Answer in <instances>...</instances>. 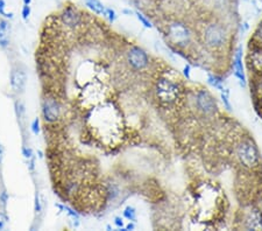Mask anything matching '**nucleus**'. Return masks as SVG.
Returning <instances> with one entry per match:
<instances>
[{
    "mask_svg": "<svg viewBox=\"0 0 262 231\" xmlns=\"http://www.w3.org/2000/svg\"><path fill=\"white\" fill-rule=\"evenodd\" d=\"M237 158L245 168H257L260 165V152L258 146L251 139H244L237 145Z\"/></svg>",
    "mask_w": 262,
    "mask_h": 231,
    "instance_id": "1",
    "label": "nucleus"
},
{
    "mask_svg": "<svg viewBox=\"0 0 262 231\" xmlns=\"http://www.w3.org/2000/svg\"><path fill=\"white\" fill-rule=\"evenodd\" d=\"M228 34L226 28L220 22L207 23L203 31V41L212 49H219L226 45Z\"/></svg>",
    "mask_w": 262,
    "mask_h": 231,
    "instance_id": "2",
    "label": "nucleus"
},
{
    "mask_svg": "<svg viewBox=\"0 0 262 231\" xmlns=\"http://www.w3.org/2000/svg\"><path fill=\"white\" fill-rule=\"evenodd\" d=\"M155 93L157 99L160 100L162 104L170 105L177 102L180 97V88L176 83H174L169 78H161L157 79L155 84Z\"/></svg>",
    "mask_w": 262,
    "mask_h": 231,
    "instance_id": "3",
    "label": "nucleus"
},
{
    "mask_svg": "<svg viewBox=\"0 0 262 231\" xmlns=\"http://www.w3.org/2000/svg\"><path fill=\"white\" fill-rule=\"evenodd\" d=\"M167 36L171 43L180 47H184L190 42L191 32L186 23L176 20V21L170 22L167 26Z\"/></svg>",
    "mask_w": 262,
    "mask_h": 231,
    "instance_id": "4",
    "label": "nucleus"
},
{
    "mask_svg": "<svg viewBox=\"0 0 262 231\" xmlns=\"http://www.w3.org/2000/svg\"><path fill=\"white\" fill-rule=\"evenodd\" d=\"M59 21L68 29H77L84 23V13L73 5L65 6L59 14Z\"/></svg>",
    "mask_w": 262,
    "mask_h": 231,
    "instance_id": "5",
    "label": "nucleus"
},
{
    "mask_svg": "<svg viewBox=\"0 0 262 231\" xmlns=\"http://www.w3.org/2000/svg\"><path fill=\"white\" fill-rule=\"evenodd\" d=\"M126 61L133 70L141 72L149 66V56L141 47L134 46L127 50Z\"/></svg>",
    "mask_w": 262,
    "mask_h": 231,
    "instance_id": "6",
    "label": "nucleus"
},
{
    "mask_svg": "<svg viewBox=\"0 0 262 231\" xmlns=\"http://www.w3.org/2000/svg\"><path fill=\"white\" fill-rule=\"evenodd\" d=\"M62 115V105L54 96H46L42 100V116L46 123L54 124Z\"/></svg>",
    "mask_w": 262,
    "mask_h": 231,
    "instance_id": "7",
    "label": "nucleus"
},
{
    "mask_svg": "<svg viewBox=\"0 0 262 231\" xmlns=\"http://www.w3.org/2000/svg\"><path fill=\"white\" fill-rule=\"evenodd\" d=\"M196 106L205 116H212L216 113L218 106L214 97L205 89L198 90L196 93Z\"/></svg>",
    "mask_w": 262,
    "mask_h": 231,
    "instance_id": "8",
    "label": "nucleus"
},
{
    "mask_svg": "<svg viewBox=\"0 0 262 231\" xmlns=\"http://www.w3.org/2000/svg\"><path fill=\"white\" fill-rule=\"evenodd\" d=\"M247 67L253 74L262 73V45L255 42L254 40L248 45Z\"/></svg>",
    "mask_w": 262,
    "mask_h": 231,
    "instance_id": "9",
    "label": "nucleus"
},
{
    "mask_svg": "<svg viewBox=\"0 0 262 231\" xmlns=\"http://www.w3.org/2000/svg\"><path fill=\"white\" fill-rule=\"evenodd\" d=\"M9 83H11V88L15 93H22L25 91L27 84V75L25 70L19 68H13L9 75Z\"/></svg>",
    "mask_w": 262,
    "mask_h": 231,
    "instance_id": "10",
    "label": "nucleus"
},
{
    "mask_svg": "<svg viewBox=\"0 0 262 231\" xmlns=\"http://www.w3.org/2000/svg\"><path fill=\"white\" fill-rule=\"evenodd\" d=\"M244 228L247 230H262V213L257 208H252L246 216Z\"/></svg>",
    "mask_w": 262,
    "mask_h": 231,
    "instance_id": "11",
    "label": "nucleus"
},
{
    "mask_svg": "<svg viewBox=\"0 0 262 231\" xmlns=\"http://www.w3.org/2000/svg\"><path fill=\"white\" fill-rule=\"evenodd\" d=\"M233 66H234V69H236V72H234V75H236V77L239 78L241 85H245V81H246V79H245V74H244L243 48H241V47L238 48L236 55H234Z\"/></svg>",
    "mask_w": 262,
    "mask_h": 231,
    "instance_id": "12",
    "label": "nucleus"
},
{
    "mask_svg": "<svg viewBox=\"0 0 262 231\" xmlns=\"http://www.w3.org/2000/svg\"><path fill=\"white\" fill-rule=\"evenodd\" d=\"M9 35H11V25L7 20H0V47L7 48L9 46Z\"/></svg>",
    "mask_w": 262,
    "mask_h": 231,
    "instance_id": "13",
    "label": "nucleus"
},
{
    "mask_svg": "<svg viewBox=\"0 0 262 231\" xmlns=\"http://www.w3.org/2000/svg\"><path fill=\"white\" fill-rule=\"evenodd\" d=\"M85 2H86L87 7H89L90 9H92L93 13H96V14H99V15L100 14L105 15L106 7L99 1V0H85Z\"/></svg>",
    "mask_w": 262,
    "mask_h": 231,
    "instance_id": "14",
    "label": "nucleus"
},
{
    "mask_svg": "<svg viewBox=\"0 0 262 231\" xmlns=\"http://www.w3.org/2000/svg\"><path fill=\"white\" fill-rule=\"evenodd\" d=\"M42 201H43V197L40 195L39 192H36L35 194V202H34V212L36 215H40V214L42 213Z\"/></svg>",
    "mask_w": 262,
    "mask_h": 231,
    "instance_id": "15",
    "label": "nucleus"
},
{
    "mask_svg": "<svg viewBox=\"0 0 262 231\" xmlns=\"http://www.w3.org/2000/svg\"><path fill=\"white\" fill-rule=\"evenodd\" d=\"M124 216L126 217L127 220L130 221H136V212L135 209L133 208V207H127V208H125V210H124Z\"/></svg>",
    "mask_w": 262,
    "mask_h": 231,
    "instance_id": "16",
    "label": "nucleus"
},
{
    "mask_svg": "<svg viewBox=\"0 0 262 231\" xmlns=\"http://www.w3.org/2000/svg\"><path fill=\"white\" fill-rule=\"evenodd\" d=\"M253 40L255 42H258V43H260V45H262V20L260 21V23L258 25L257 29H255Z\"/></svg>",
    "mask_w": 262,
    "mask_h": 231,
    "instance_id": "17",
    "label": "nucleus"
},
{
    "mask_svg": "<svg viewBox=\"0 0 262 231\" xmlns=\"http://www.w3.org/2000/svg\"><path fill=\"white\" fill-rule=\"evenodd\" d=\"M135 14H136V18L139 19V21H140L141 23H142V25L144 26V27H146V28H152V23H150L149 20L147 19L146 16H144V15L142 14V13L136 12Z\"/></svg>",
    "mask_w": 262,
    "mask_h": 231,
    "instance_id": "18",
    "label": "nucleus"
},
{
    "mask_svg": "<svg viewBox=\"0 0 262 231\" xmlns=\"http://www.w3.org/2000/svg\"><path fill=\"white\" fill-rule=\"evenodd\" d=\"M0 15L5 16V18H7V19H12L13 18L12 13L6 12V2H5V0H0Z\"/></svg>",
    "mask_w": 262,
    "mask_h": 231,
    "instance_id": "19",
    "label": "nucleus"
},
{
    "mask_svg": "<svg viewBox=\"0 0 262 231\" xmlns=\"http://www.w3.org/2000/svg\"><path fill=\"white\" fill-rule=\"evenodd\" d=\"M22 154H23V156H25V159L27 160V161H28L29 159H32L33 156H34V153H33V150L31 149V147H28V146L22 147Z\"/></svg>",
    "mask_w": 262,
    "mask_h": 231,
    "instance_id": "20",
    "label": "nucleus"
},
{
    "mask_svg": "<svg viewBox=\"0 0 262 231\" xmlns=\"http://www.w3.org/2000/svg\"><path fill=\"white\" fill-rule=\"evenodd\" d=\"M31 5H23L22 6V9H21V15H22V19L23 20H28L29 15H31Z\"/></svg>",
    "mask_w": 262,
    "mask_h": 231,
    "instance_id": "21",
    "label": "nucleus"
},
{
    "mask_svg": "<svg viewBox=\"0 0 262 231\" xmlns=\"http://www.w3.org/2000/svg\"><path fill=\"white\" fill-rule=\"evenodd\" d=\"M32 131L36 136H38L40 133V120H39V118H35L34 122L32 123Z\"/></svg>",
    "mask_w": 262,
    "mask_h": 231,
    "instance_id": "22",
    "label": "nucleus"
},
{
    "mask_svg": "<svg viewBox=\"0 0 262 231\" xmlns=\"http://www.w3.org/2000/svg\"><path fill=\"white\" fill-rule=\"evenodd\" d=\"M105 15H107V18H109L110 22H113L114 20H116V18H117L116 12H114V9H112V8H106Z\"/></svg>",
    "mask_w": 262,
    "mask_h": 231,
    "instance_id": "23",
    "label": "nucleus"
},
{
    "mask_svg": "<svg viewBox=\"0 0 262 231\" xmlns=\"http://www.w3.org/2000/svg\"><path fill=\"white\" fill-rule=\"evenodd\" d=\"M7 223V217L5 216L4 213H0V230H4Z\"/></svg>",
    "mask_w": 262,
    "mask_h": 231,
    "instance_id": "24",
    "label": "nucleus"
},
{
    "mask_svg": "<svg viewBox=\"0 0 262 231\" xmlns=\"http://www.w3.org/2000/svg\"><path fill=\"white\" fill-rule=\"evenodd\" d=\"M221 99H223V103L225 104V106H226V109L231 110V104H230V102H228V97L224 91L221 92Z\"/></svg>",
    "mask_w": 262,
    "mask_h": 231,
    "instance_id": "25",
    "label": "nucleus"
},
{
    "mask_svg": "<svg viewBox=\"0 0 262 231\" xmlns=\"http://www.w3.org/2000/svg\"><path fill=\"white\" fill-rule=\"evenodd\" d=\"M114 224L118 228H124V221L122 217H116V219H114Z\"/></svg>",
    "mask_w": 262,
    "mask_h": 231,
    "instance_id": "26",
    "label": "nucleus"
},
{
    "mask_svg": "<svg viewBox=\"0 0 262 231\" xmlns=\"http://www.w3.org/2000/svg\"><path fill=\"white\" fill-rule=\"evenodd\" d=\"M190 69H191V67L189 65H187L186 67H184V75L187 76V78H190Z\"/></svg>",
    "mask_w": 262,
    "mask_h": 231,
    "instance_id": "27",
    "label": "nucleus"
},
{
    "mask_svg": "<svg viewBox=\"0 0 262 231\" xmlns=\"http://www.w3.org/2000/svg\"><path fill=\"white\" fill-rule=\"evenodd\" d=\"M2 159H4V149H2L1 144H0V163L2 162Z\"/></svg>",
    "mask_w": 262,
    "mask_h": 231,
    "instance_id": "28",
    "label": "nucleus"
},
{
    "mask_svg": "<svg viewBox=\"0 0 262 231\" xmlns=\"http://www.w3.org/2000/svg\"><path fill=\"white\" fill-rule=\"evenodd\" d=\"M134 228H135V226L133 223H130L126 226V230H134Z\"/></svg>",
    "mask_w": 262,
    "mask_h": 231,
    "instance_id": "29",
    "label": "nucleus"
},
{
    "mask_svg": "<svg viewBox=\"0 0 262 231\" xmlns=\"http://www.w3.org/2000/svg\"><path fill=\"white\" fill-rule=\"evenodd\" d=\"M23 1V5H31L32 0H22Z\"/></svg>",
    "mask_w": 262,
    "mask_h": 231,
    "instance_id": "30",
    "label": "nucleus"
}]
</instances>
